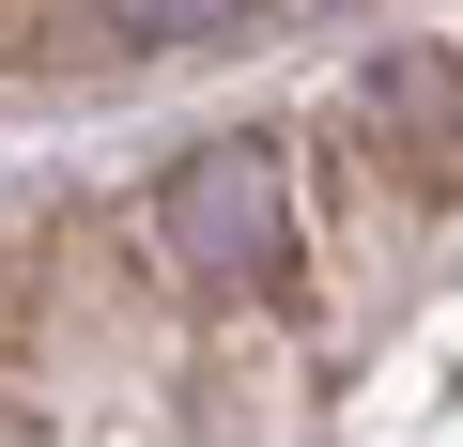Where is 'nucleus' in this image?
Instances as JSON below:
<instances>
[{
	"mask_svg": "<svg viewBox=\"0 0 463 447\" xmlns=\"http://www.w3.org/2000/svg\"><path fill=\"white\" fill-rule=\"evenodd\" d=\"M340 154L386 185V216H463V47H432V32H402V47H371L355 78H340Z\"/></svg>",
	"mask_w": 463,
	"mask_h": 447,
	"instance_id": "nucleus-2",
	"label": "nucleus"
},
{
	"mask_svg": "<svg viewBox=\"0 0 463 447\" xmlns=\"http://www.w3.org/2000/svg\"><path fill=\"white\" fill-rule=\"evenodd\" d=\"M139 263H155L185 309H279V293H309L294 139H201V154H170L155 200H139Z\"/></svg>",
	"mask_w": 463,
	"mask_h": 447,
	"instance_id": "nucleus-1",
	"label": "nucleus"
},
{
	"mask_svg": "<svg viewBox=\"0 0 463 447\" xmlns=\"http://www.w3.org/2000/svg\"><path fill=\"white\" fill-rule=\"evenodd\" d=\"M47 78H124V62H201L232 32H263L279 0H47Z\"/></svg>",
	"mask_w": 463,
	"mask_h": 447,
	"instance_id": "nucleus-3",
	"label": "nucleus"
}]
</instances>
